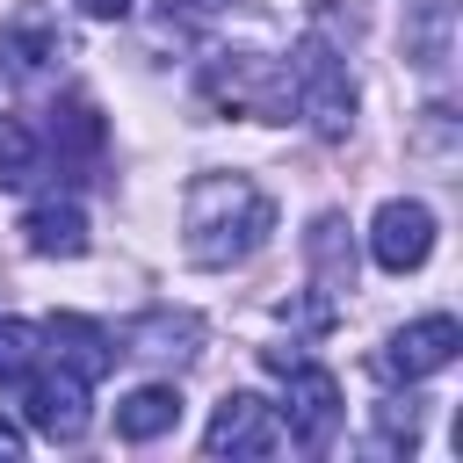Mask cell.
<instances>
[{"mask_svg": "<svg viewBox=\"0 0 463 463\" xmlns=\"http://www.w3.org/2000/svg\"><path fill=\"white\" fill-rule=\"evenodd\" d=\"M275 232V203L260 181L246 174H203L181 203V246L195 268H239L268 246Z\"/></svg>", "mask_w": 463, "mask_h": 463, "instance_id": "1", "label": "cell"}, {"mask_svg": "<svg viewBox=\"0 0 463 463\" xmlns=\"http://www.w3.org/2000/svg\"><path fill=\"white\" fill-rule=\"evenodd\" d=\"M289 109L311 123V137H326V145H340L347 130H354V72H347V58L326 43V36H304L297 51H289Z\"/></svg>", "mask_w": 463, "mask_h": 463, "instance_id": "2", "label": "cell"}, {"mask_svg": "<svg viewBox=\"0 0 463 463\" xmlns=\"http://www.w3.org/2000/svg\"><path fill=\"white\" fill-rule=\"evenodd\" d=\"M203 94L232 116H260V123H289V65L260 58V51H224L203 65Z\"/></svg>", "mask_w": 463, "mask_h": 463, "instance_id": "3", "label": "cell"}, {"mask_svg": "<svg viewBox=\"0 0 463 463\" xmlns=\"http://www.w3.org/2000/svg\"><path fill=\"white\" fill-rule=\"evenodd\" d=\"M282 376H289V391H282V434L297 441V449H333V434H340V383H333V369H318V362H282Z\"/></svg>", "mask_w": 463, "mask_h": 463, "instance_id": "4", "label": "cell"}, {"mask_svg": "<svg viewBox=\"0 0 463 463\" xmlns=\"http://www.w3.org/2000/svg\"><path fill=\"white\" fill-rule=\"evenodd\" d=\"M456 347H463V326H456L449 311H427V318H412V326H398V333H391V347L376 354V369H383V376H398V383H420V376L449 369V362H456Z\"/></svg>", "mask_w": 463, "mask_h": 463, "instance_id": "5", "label": "cell"}, {"mask_svg": "<svg viewBox=\"0 0 463 463\" xmlns=\"http://www.w3.org/2000/svg\"><path fill=\"white\" fill-rule=\"evenodd\" d=\"M14 391H22V420H29L36 434H51V441H80V434H87V383H80L72 369L51 376V369L36 362Z\"/></svg>", "mask_w": 463, "mask_h": 463, "instance_id": "6", "label": "cell"}, {"mask_svg": "<svg viewBox=\"0 0 463 463\" xmlns=\"http://www.w3.org/2000/svg\"><path fill=\"white\" fill-rule=\"evenodd\" d=\"M369 253H376L383 275H412V268H427V253H434V210L412 203V195L383 203L376 224H369Z\"/></svg>", "mask_w": 463, "mask_h": 463, "instance_id": "7", "label": "cell"}, {"mask_svg": "<svg viewBox=\"0 0 463 463\" xmlns=\"http://www.w3.org/2000/svg\"><path fill=\"white\" fill-rule=\"evenodd\" d=\"M203 449H210V456H275V449H282V420H275V405H268V398L232 391V398L210 412Z\"/></svg>", "mask_w": 463, "mask_h": 463, "instance_id": "8", "label": "cell"}, {"mask_svg": "<svg viewBox=\"0 0 463 463\" xmlns=\"http://www.w3.org/2000/svg\"><path fill=\"white\" fill-rule=\"evenodd\" d=\"M43 354H58V369H72L80 383H94V376L116 369V333L94 326V318H80V311H58L43 326Z\"/></svg>", "mask_w": 463, "mask_h": 463, "instance_id": "9", "label": "cell"}, {"mask_svg": "<svg viewBox=\"0 0 463 463\" xmlns=\"http://www.w3.org/2000/svg\"><path fill=\"white\" fill-rule=\"evenodd\" d=\"M0 58H7L14 72H43V65H58V58H65V29H58V14H43V7L7 14V29H0Z\"/></svg>", "mask_w": 463, "mask_h": 463, "instance_id": "10", "label": "cell"}, {"mask_svg": "<svg viewBox=\"0 0 463 463\" xmlns=\"http://www.w3.org/2000/svg\"><path fill=\"white\" fill-rule=\"evenodd\" d=\"M22 239H29V253H43V260H72V253H87V210L80 203H36L29 217H22Z\"/></svg>", "mask_w": 463, "mask_h": 463, "instance_id": "11", "label": "cell"}, {"mask_svg": "<svg viewBox=\"0 0 463 463\" xmlns=\"http://www.w3.org/2000/svg\"><path fill=\"white\" fill-rule=\"evenodd\" d=\"M181 427V391L174 383H137L123 405H116V434L123 441H159Z\"/></svg>", "mask_w": 463, "mask_h": 463, "instance_id": "12", "label": "cell"}, {"mask_svg": "<svg viewBox=\"0 0 463 463\" xmlns=\"http://www.w3.org/2000/svg\"><path fill=\"white\" fill-rule=\"evenodd\" d=\"M311 268H318V289H326V297L354 289V246H347V224H340L333 210L311 224Z\"/></svg>", "mask_w": 463, "mask_h": 463, "instance_id": "13", "label": "cell"}, {"mask_svg": "<svg viewBox=\"0 0 463 463\" xmlns=\"http://www.w3.org/2000/svg\"><path fill=\"white\" fill-rule=\"evenodd\" d=\"M43 174V145L22 116H0V188H29Z\"/></svg>", "mask_w": 463, "mask_h": 463, "instance_id": "14", "label": "cell"}, {"mask_svg": "<svg viewBox=\"0 0 463 463\" xmlns=\"http://www.w3.org/2000/svg\"><path fill=\"white\" fill-rule=\"evenodd\" d=\"M51 137H58V152H94L101 145V116H94V101H58L51 109Z\"/></svg>", "mask_w": 463, "mask_h": 463, "instance_id": "15", "label": "cell"}, {"mask_svg": "<svg viewBox=\"0 0 463 463\" xmlns=\"http://www.w3.org/2000/svg\"><path fill=\"white\" fill-rule=\"evenodd\" d=\"M36 362H43V333L22 318H0V383H22Z\"/></svg>", "mask_w": 463, "mask_h": 463, "instance_id": "16", "label": "cell"}, {"mask_svg": "<svg viewBox=\"0 0 463 463\" xmlns=\"http://www.w3.org/2000/svg\"><path fill=\"white\" fill-rule=\"evenodd\" d=\"M420 441V412L412 405H383V441L376 449H412Z\"/></svg>", "mask_w": 463, "mask_h": 463, "instance_id": "17", "label": "cell"}, {"mask_svg": "<svg viewBox=\"0 0 463 463\" xmlns=\"http://www.w3.org/2000/svg\"><path fill=\"white\" fill-rule=\"evenodd\" d=\"M224 7H239V0H166V14H181V22H210Z\"/></svg>", "mask_w": 463, "mask_h": 463, "instance_id": "18", "label": "cell"}, {"mask_svg": "<svg viewBox=\"0 0 463 463\" xmlns=\"http://www.w3.org/2000/svg\"><path fill=\"white\" fill-rule=\"evenodd\" d=\"M72 7H80V14H94V22H123L137 0H72Z\"/></svg>", "mask_w": 463, "mask_h": 463, "instance_id": "19", "label": "cell"}, {"mask_svg": "<svg viewBox=\"0 0 463 463\" xmlns=\"http://www.w3.org/2000/svg\"><path fill=\"white\" fill-rule=\"evenodd\" d=\"M22 441H29V434H22V427L0 412V456H22Z\"/></svg>", "mask_w": 463, "mask_h": 463, "instance_id": "20", "label": "cell"}]
</instances>
